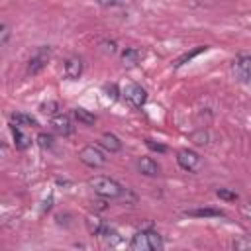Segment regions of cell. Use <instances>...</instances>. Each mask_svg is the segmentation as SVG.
<instances>
[{"label":"cell","instance_id":"7","mask_svg":"<svg viewBox=\"0 0 251 251\" xmlns=\"http://www.w3.org/2000/svg\"><path fill=\"white\" fill-rule=\"evenodd\" d=\"M233 73L241 82L251 80V55H239L233 61Z\"/></svg>","mask_w":251,"mask_h":251},{"label":"cell","instance_id":"6","mask_svg":"<svg viewBox=\"0 0 251 251\" xmlns=\"http://www.w3.org/2000/svg\"><path fill=\"white\" fill-rule=\"evenodd\" d=\"M176 163H178V167H180L182 171L196 173V171L200 169V165H202V159H200V155H198L196 151H192V149H180V151L176 153Z\"/></svg>","mask_w":251,"mask_h":251},{"label":"cell","instance_id":"4","mask_svg":"<svg viewBox=\"0 0 251 251\" xmlns=\"http://www.w3.org/2000/svg\"><path fill=\"white\" fill-rule=\"evenodd\" d=\"M49 59H51V47L49 45H41V47H37L35 49V53L29 57V61H27V75H37V73H41L45 67H47V63H49Z\"/></svg>","mask_w":251,"mask_h":251},{"label":"cell","instance_id":"19","mask_svg":"<svg viewBox=\"0 0 251 251\" xmlns=\"http://www.w3.org/2000/svg\"><path fill=\"white\" fill-rule=\"evenodd\" d=\"M102 237L106 239V243H108L110 247H118V245H122V237H120V233H118L116 229L106 227V231L102 233Z\"/></svg>","mask_w":251,"mask_h":251},{"label":"cell","instance_id":"28","mask_svg":"<svg viewBox=\"0 0 251 251\" xmlns=\"http://www.w3.org/2000/svg\"><path fill=\"white\" fill-rule=\"evenodd\" d=\"M102 47L106 53H116V43L114 41H102Z\"/></svg>","mask_w":251,"mask_h":251},{"label":"cell","instance_id":"11","mask_svg":"<svg viewBox=\"0 0 251 251\" xmlns=\"http://www.w3.org/2000/svg\"><path fill=\"white\" fill-rule=\"evenodd\" d=\"M98 143H100V147H102L104 151H108V153H118V151L122 149V141H120L114 133H102L100 139H98Z\"/></svg>","mask_w":251,"mask_h":251},{"label":"cell","instance_id":"29","mask_svg":"<svg viewBox=\"0 0 251 251\" xmlns=\"http://www.w3.org/2000/svg\"><path fill=\"white\" fill-rule=\"evenodd\" d=\"M233 247L235 249H239V247H251V243L249 241H233Z\"/></svg>","mask_w":251,"mask_h":251},{"label":"cell","instance_id":"13","mask_svg":"<svg viewBox=\"0 0 251 251\" xmlns=\"http://www.w3.org/2000/svg\"><path fill=\"white\" fill-rule=\"evenodd\" d=\"M141 57H143V51L137 49V47H126V49L122 51V63H124L126 67L137 65V63L141 61Z\"/></svg>","mask_w":251,"mask_h":251},{"label":"cell","instance_id":"26","mask_svg":"<svg viewBox=\"0 0 251 251\" xmlns=\"http://www.w3.org/2000/svg\"><path fill=\"white\" fill-rule=\"evenodd\" d=\"M100 6H104V8H114V6H122V4H126V0H96Z\"/></svg>","mask_w":251,"mask_h":251},{"label":"cell","instance_id":"23","mask_svg":"<svg viewBox=\"0 0 251 251\" xmlns=\"http://www.w3.org/2000/svg\"><path fill=\"white\" fill-rule=\"evenodd\" d=\"M220 198H224V200H237V192H231V190H227V188H218V192H216Z\"/></svg>","mask_w":251,"mask_h":251},{"label":"cell","instance_id":"14","mask_svg":"<svg viewBox=\"0 0 251 251\" xmlns=\"http://www.w3.org/2000/svg\"><path fill=\"white\" fill-rule=\"evenodd\" d=\"M12 126V124H10ZM12 137H14V145H16V149H20V151H24V149H27L29 147V137L22 131V127L20 126H12Z\"/></svg>","mask_w":251,"mask_h":251},{"label":"cell","instance_id":"8","mask_svg":"<svg viewBox=\"0 0 251 251\" xmlns=\"http://www.w3.org/2000/svg\"><path fill=\"white\" fill-rule=\"evenodd\" d=\"M51 127H53L55 133H59V135H63V137H67V135H71V133L75 131V126H73L71 118L65 116V114L53 116V118H51Z\"/></svg>","mask_w":251,"mask_h":251},{"label":"cell","instance_id":"3","mask_svg":"<svg viewBox=\"0 0 251 251\" xmlns=\"http://www.w3.org/2000/svg\"><path fill=\"white\" fill-rule=\"evenodd\" d=\"M122 96H124V100H126L131 108H135V110L143 108L145 102H147V90H145L143 86L135 84V82H127V84L122 88Z\"/></svg>","mask_w":251,"mask_h":251},{"label":"cell","instance_id":"30","mask_svg":"<svg viewBox=\"0 0 251 251\" xmlns=\"http://www.w3.org/2000/svg\"><path fill=\"white\" fill-rule=\"evenodd\" d=\"M243 212H245V216H247V218L251 220V200H249V202L245 204V208H243Z\"/></svg>","mask_w":251,"mask_h":251},{"label":"cell","instance_id":"10","mask_svg":"<svg viewBox=\"0 0 251 251\" xmlns=\"http://www.w3.org/2000/svg\"><path fill=\"white\" fill-rule=\"evenodd\" d=\"M82 59L80 57H76V55H73V57H69L67 61H65V67H63V73H65V76L69 78V80H76L80 75H82Z\"/></svg>","mask_w":251,"mask_h":251},{"label":"cell","instance_id":"15","mask_svg":"<svg viewBox=\"0 0 251 251\" xmlns=\"http://www.w3.org/2000/svg\"><path fill=\"white\" fill-rule=\"evenodd\" d=\"M10 124L12 126H20V127H24V126H37V120L33 116H29V114L18 112V114H12L10 116Z\"/></svg>","mask_w":251,"mask_h":251},{"label":"cell","instance_id":"12","mask_svg":"<svg viewBox=\"0 0 251 251\" xmlns=\"http://www.w3.org/2000/svg\"><path fill=\"white\" fill-rule=\"evenodd\" d=\"M84 224H86V229H88V233L90 235H102L104 231H106V224L96 216V214H90V216H86V220H84Z\"/></svg>","mask_w":251,"mask_h":251},{"label":"cell","instance_id":"1","mask_svg":"<svg viewBox=\"0 0 251 251\" xmlns=\"http://www.w3.org/2000/svg\"><path fill=\"white\" fill-rule=\"evenodd\" d=\"M88 186L94 190V194H98L100 198H106V200L120 198V196L124 194V190H126L118 180H114V178H110V176H102V175L92 176V178L88 180Z\"/></svg>","mask_w":251,"mask_h":251},{"label":"cell","instance_id":"17","mask_svg":"<svg viewBox=\"0 0 251 251\" xmlns=\"http://www.w3.org/2000/svg\"><path fill=\"white\" fill-rule=\"evenodd\" d=\"M186 216H196V218H220L224 216L222 210L216 208H194V210H186Z\"/></svg>","mask_w":251,"mask_h":251},{"label":"cell","instance_id":"16","mask_svg":"<svg viewBox=\"0 0 251 251\" xmlns=\"http://www.w3.org/2000/svg\"><path fill=\"white\" fill-rule=\"evenodd\" d=\"M73 116H75V120H76L78 124H82V126H94V122H96V116L90 114V112L84 110V108H75V110H73Z\"/></svg>","mask_w":251,"mask_h":251},{"label":"cell","instance_id":"20","mask_svg":"<svg viewBox=\"0 0 251 251\" xmlns=\"http://www.w3.org/2000/svg\"><path fill=\"white\" fill-rule=\"evenodd\" d=\"M59 110H61V106H59V102H55V100H49V102H43V104H41V112L47 114V116H57Z\"/></svg>","mask_w":251,"mask_h":251},{"label":"cell","instance_id":"2","mask_svg":"<svg viewBox=\"0 0 251 251\" xmlns=\"http://www.w3.org/2000/svg\"><path fill=\"white\" fill-rule=\"evenodd\" d=\"M129 249L131 251H157V249H163V239L153 229H141L133 233L129 241Z\"/></svg>","mask_w":251,"mask_h":251},{"label":"cell","instance_id":"25","mask_svg":"<svg viewBox=\"0 0 251 251\" xmlns=\"http://www.w3.org/2000/svg\"><path fill=\"white\" fill-rule=\"evenodd\" d=\"M8 39H10V27L6 24H2V29H0V45L4 47L8 43Z\"/></svg>","mask_w":251,"mask_h":251},{"label":"cell","instance_id":"5","mask_svg":"<svg viewBox=\"0 0 251 251\" xmlns=\"http://www.w3.org/2000/svg\"><path fill=\"white\" fill-rule=\"evenodd\" d=\"M78 159H80V163H84V165L90 167V169H100V167L106 165L104 153H102L98 147H94V145L82 147V149L78 151Z\"/></svg>","mask_w":251,"mask_h":251},{"label":"cell","instance_id":"22","mask_svg":"<svg viewBox=\"0 0 251 251\" xmlns=\"http://www.w3.org/2000/svg\"><path fill=\"white\" fill-rule=\"evenodd\" d=\"M190 139H192L196 145H206V143H208V133L200 129V131H194V133L190 135Z\"/></svg>","mask_w":251,"mask_h":251},{"label":"cell","instance_id":"9","mask_svg":"<svg viewBox=\"0 0 251 251\" xmlns=\"http://www.w3.org/2000/svg\"><path fill=\"white\" fill-rule=\"evenodd\" d=\"M135 167H137V173L143 175V176H157L161 173L159 163L155 159H151V157H139Z\"/></svg>","mask_w":251,"mask_h":251},{"label":"cell","instance_id":"27","mask_svg":"<svg viewBox=\"0 0 251 251\" xmlns=\"http://www.w3.org/2000/svg\"><path fill=\"white\" fill-rule=\"evenodd\" d=\"M104 90L108 92V96H112V100H116V98H118V88H116V84H110V86L106 84V86H104Z\"/></svg>","mask_w":251,"mask_h":251},{"label":"cell","instance_id":"21","mask_svg":"<svg viewBox=\"0 0 251 251\" xmlns=\"http://www.w3.org/2000/svg\"><path fill=\"white\" fill-rule=\"evenodd\" d=\"M37 145H39L41 149H51V147H53V137H51L49 133H39V135H37Z\"/></svg>","mask_w":251,"mask_h":251},{"label":"cell","instance_id":"24","mask_svg":"<svg viewBox=\"0 0 251 251\" xmlns=\"http://www.w3.org/2000/svg\"><path fill=\"white\" fill-rule=\"evenodd\" d=\"M145 145H147L151 151H157V153H165V151H167V147H165V145H161V143H155L153 139H145Z\"/></svg>","mask_w":251,"mask_h":251},{"label":"cell","instance_id":"18","mask_svg":"<svg viewBox=\"0 0 251 251\" xmlns=\"http://www.w3.org/2000/svg\"><path fill=\"white\" fill-rule=\"evenodd\" d=\"M206 49H208L206 45H198V47H194L192 51H188V53H184V55H180V57H178V59H176V61H175L173 65H175V67H182V65H184V63H188L190 59H194V57H196L198 53H204Z\"/></svg>","mask_w":251,"mask_h":251}]
</instances>
